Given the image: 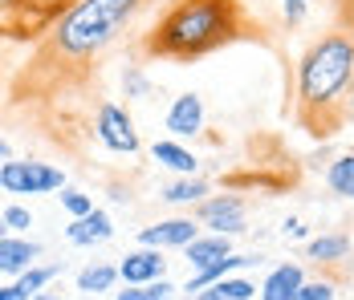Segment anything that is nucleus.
I'll use <instances>...</instances> for the list:
<instances>
[{
    "instance_id": "nucleus-13",
    "label": "nucleus",
    "mask_w": 354,
    "mask_h": 300,
    "mask_svg": "<svg viewBox=\"0 0 354 300\" xmlns=\"http://www.w3.org/2000/svg\"><path fill=\"white\" fill-rule=\"evenodd\" d=\"M306 280V268L297 260H281L265 272V280L257 284V300H297V288Z\"/></svg>"
},
{
    "instance_id": "nucleus-36",
    "label": "nucleus",
    "mask_w": 354,
    "mask_h": 300,
    "mask_svg": "<svg viewBox=\"0 0 354 300\" xmlns=\"http://www.w3.org/2000/svg\"><path fill=\"white\" fill-rule=\"evenodd\" d=\"M41 4H53V0H41Z\"/></svg>"
},
{
    "instance_id": "nucleus-8",
    "label": "nucleus",
    "mask_w": 354,
    "mask_h": 300,
    "mask_svg": "<svg viewBox=\"0 0 354 300\" xmlns=\"http://www.w3.org/2000/svg\"><path fill=\"white\" fill-rule=\"evenodd\" d=\"M204 232L196 215H167V219H155L139 228V243L142 248H159V252H183L196 235Z\"/></svg>"
},
{
    "instance_id": "nucleus-2",
    "label": "nucleus",
    "mask_w": 354,
    "mask_h": 300,
    "mask_svg": "<svg viewBox=\"0 0 354 300\" xmlns=\"http://www.w3.org/2000/svg\"><path fill=\"white\" fill-rule=\"evenodd\" d=\"M241 29H245L241 0H176L151 29L147 53L167 61H196L236 41Z\"/></svg>"
},
{
    "instance_id": "nucleus-18",
    "label": "nucleus",
    "mask_w": 354,
    "mask_h": 300,
    "mask_svg": "<svg viewBox=\"0 0 354 300\" xmlns=\"http://www.w3.org/2000/svg\"><path fill=\"white\" fill-rule=\"evenodd\" d=\"M114 284H118V264H110V260H90L86 268H77V276H73V288L82 297L114 292Z\"/></svg>"
},
{
    "instance_id": "nucleus-23",
    "label": "nucleus",
    "mask_w": 354,
    "mask_h": 300,
    "mask_svg": "<svg viewBox=\"0 0 354 300\" xmlns=\"http://www.w3.org/2000/svg\"><path fill=\"white\" fill-rule=\"evenodd\" d=\"M176 284L167 276L151 280V284H122V292H114V300H171Z\"/></svg>"
},
{
    "instance_id": "nucleus-14",
    "label": "nucleus",
    "mask_w": 354,
    "mask_h": 300,
    "mask_svg": "<svg viewBox=\"0 0 354 300\" xmlns=\"http://www.w3.org/2000/svg\"><path fill=\"white\" fill-rule=\"evenodd\" d=\"M261 260H265V256H257V252H228V256H220L216 264L192 272V276H187V284H183V292H187V297H192V292H204L208 284L224 280V276H232V272H245V268L261 264Z\"/></svg>"
},
{
    "instance_id": "nucleus-21",
    "label": "nucleus",
    "mask_w": 354,
    "mask_h": 300,
    "mask_svg": "<svg viewBox=\"0 0 354 300\" xmlns=\"http://www.w3.org/2000/svg\"><path fill=\"white\" fill-rule=\"evenodd\" d=\"M62 268H66V264H41V260H37V264L29 268V272H21V276H17V288H21V297L33 300L37 292L53 288V280L62 276Z\"/></svg>"
},
{
    "instance_id": "nucleus-34",
    "label": "nucleus",
    "mask_w": 354,
    "mask_h": 300,
    "mask_svg": "<svg viewBox=\"0 0 354 300\" xmlns=\"http://www.w3.org/2000/svg\"><path fill=\"white\" fill-rule=\"evenodd\" d=\"M183 300H204V297H200V292H192V297H183Z\"/></svg>"
},
{
    "instance_id": "nucleus-26",
    "label": "nucleus",
    "mask_w": 354,
    "mask_h": 300,
    "mask_svg": "<svg viewBox=\"0 0 354 300\" xmlns=\"http://www.w3.org/2000/svg\"><path fill=\"white\" fill-rule=\"evenodd\" d=\"M57 199H62V211H66L70 219H77V215H90V211L98 207L90 191H82V187H70V183H66V187L57 191Z\"/></svg>"
},
{
    "instance_id": "nucleus-30",
    "label": "nucleus",
    "mask_w": 354,
    "mask_h": 300,
    "mask_svg": "<svg viewBox=\"0 0 354 300\" xmlns=\"http://www.w3.org/2000/svg\"><path fill=\"white\" fill-rule=\"evenodd\" d=\"M0 300H25L21 288H17V280H0Z\"/></svg>"
},
{
    "instance_id": "nucleus-19",
    "label": "nucleus",
    "mask_w": 354,
    "mask_h": 300,
    "mask_svg": "<svg viewBox=\"0 0 354 300\" xmlns=\"http://www.w3.org/2000/svg\"><path fill=\"white\" fill-rule=\"evenodd\" d=\"M322 179H326V191H330L334 199H351L354 203V150L330 159Z\"/></svg>"
},
{
    "instance_id": "nucleus-33",
    "label": "nucleus",
    "mask_w": 354,
    "mask_h": 300,
    "mask_svg": "<svg viewBox=\"0 0 354 300\" xmlns=\"http://www.w3.org/2000/svg\"><path fill=\"white\" fill-rule=\"evenodd\" d=\"M4 235H8V223H4V215H0V239H4Z\"/></svg>"
},
{
    "instance_id": "nucleus-6",
    "label": "nucleus",
    "mask_w": 354,
    "mask_h": 300,
    "mask_svg": "<svg viewBox=\"0 0 354 300\" xmlns=\"http://www.w3.org/2000/svg\"><path fill=\"white\" fill-rule=\"evenodd\" d=\"M192 215L200 219L204 232H220V235H232V239L248 232V203L236 191H220V195L212 191L208 199H200L192 207Z\"/></svg>"
},
{
    "instance_id": "nucleus-22",
    "label": "nucleus",
    "mask_w": 354,
    "mask_h": 300,
    "mask_svg": "<svg viewBox=\"0 0 354 300\" xmlns=\"http://www.w3.org/2000/svg\"><path fill=\"white\" fill-rule=\"evenodd\" d=\"M122 98L127 101H147L151 94H155V81H151V73L142 66H122Z\"/></svg>"
},
{
    "instance_id": "nucleus-10",
    "label": "nucleus",
    "mask_w": 354,
    "mask_h": 300,
    "mask_svg": "<svg viewBox=\"0 0 354 300\" xmlns=\"http://www.w3.org/2000/svg\"><path fill=\"white\" fill-rule=\"evenodd\" d=\"M159 276H167V252H159V248H142L139 243L118 260V280L122 284H151Z\"/></svg>"
},
{
    "instance_id": "nucleus-1",
    "label": "nucleus",
    "mask_w": 354,
    "mask_h": 300,
    "mask_svg": "<svg viewBox=\"0 0 354 300\" xmlns=\"http://www.w3.org/2000/svg\"><path fill=\"white\" fill-rule=\"evenodd\" d=\"M293 98L297 118L314 134H334L354 98V33L334 29L306 45L293 69Z\"/></svg>"
},
{
    "instance_id": "nucleus-32",
    "label": "nucleus",
    "mask_w": 354,
    "mask_h": 300,
    "mask_svg": "<svg viewBox=\"0 0 354 300\" xmlns=\"http://www.w3.org/2000/svg\"><path fill=\"white\" fill-rule=\"evenodd\" d=\"M33 300H70V297H62V292H53V288H45V292H37Z\"/></svg>"
},
{
    "instance_id": "nucleus-28",
    "label": "nucleus",
    "mask_w": 354,
    "mask_h": 300,
    "mask_svg": "<svg viewBox=\"0 0 354 300\" xmlns=\"http://www.w3.org/2000/svg\"><path fill=\"white\" fill-rule=\"evenodd\" d=\"M0 215H4V223H8V232H17V235H29V228H33V211H29L25 203H8Z\"/></svg>"
},
{
    "instance_id": "nucleus-17",
    "label": "nucleus",
    "mask_w": 354,
    "mask_h": 300,
    "mask_svg": "<svg viewBox=\"0 0 354 300\" xmlns=\"http://www.w3.org/2000/svg\"><path fill=\"white\" fill-rule=\"evenodd\" d=\"M228 252H236L232 248V235H220V232H200L187 248H183V260H187V268L192 272H200V268L216 264L220 256H228Z\"/></svg>"
},
{
    "instance_id": "nucleus-4",
    "label": "nucleus",
    "mask_w": 354,
    "mask_h": 300,
    "mask_svg": "<svg viewBox=\"0 0 354 300\" xmlns=\"http://www.w3.org/2000/svg\"><path fill=\"white\" fill-rule=\"evenodd\" d=\"M66 170L57 163H45V159H8L0 163V191L4 195H17V199H33V195H57L66 187Z\"/></svg>"
},
{
    "instance_id": "nucleus-15",
    "label": "nucleus",
    "mask_w": 354,
    "mask_h": 300,
    "mask_svg": "<svg viewBox=\"0 0 354 300\" xmlns=\"http://www.w3.org/2000/svg\"><path fill=\"white\" fill-rule=\"evenodd\" d=\"M151 159H155L163 170H171V174H200V159H196V150H192L187 142L171 138V134L151 142Z\"/></svg>"
},
{
    "instance_id": "nucleus-31",
    "label": "nucleus",
    "mask_w": 354,
    "mask_h": 300,
    "mask_svg": "<svg viewBox=\"0 0 354 300\" xmlns=\"http://www.w3.org/2000/svg\"><path fill=\"white\" fill-rule=\"evenodd\" d=\"M8 159H12V142L0 134V163H8Z\"/></svg>"
},
{
    "instance_id": "nucleus-29",
    "label": "nucleus",
    "mask_w": 354,
    "mask_h": 300,
    "mask_svg": "<svg viewBox=\"0 0 354 300\" xmlns=\"http://www.w3.org/2000/svg\"><path fill=\"white\" fill-rule=\"evenodd\" d=\"M281 235H285V239H310V228H306L297 215H289V219L281 223Z\"/></svg>"
},
{
    "instance_id": "nucleus-25",
    "label": "nucleus",
    "mask_w": 354,
    "mask_h": 300,
    "mask_svg": "<svg viewBox=\"0 0 354 300\" xmlns=\"http://www.w3.org/2000/svg\"><path fill=\"white\" fill-rule=\"evenodd\" d=\"M273 4H277V17H281L285 33L301 29V25L310 21V12H314V0H273Z\"/></svg>"
},
{
    "instance_id": "nucleus-7",
    "label": "nucleus",
    "mask_w": 354,
    "mask_h": 300,
    "mask_svg": "<svg viewBox=\"0 0 354 300\" xmlns=\"http://www.w3.org/2000/svg\"><path fill=\"white\" fill-rule=\"evenodd\" d=\"M208 126V106H204V94H196V90H183L171 98L167 106V114H163V130L179 138V142H192V138H200Z\"/></svg>"
},
{
    "instance_id": "nucleus-27",
    "label": "nucleus",
    "mask_w": 354,
    "mask_h": 300,
    "mask_svg": "<svg viewBox=\"0 0 354 300\" xmlns=\"http://www.w3.org/2000/svg\"><path fill=\"white\" fill-rule=\"evenodd\" d=\"M297 300H338V280H330V276H318V280H301V288H297Z\"/></svg>"
},
{
    "instance_id": "nucleus-5",
    "label": "nucleus",
    "mask_w": 354,
    "mask_h": 300,
    "mask_svg": "<svg viewBox=\"0 0 354 300\" xmlns=\"http://www.w3.org/2000/svg\"><path fill=\"white\" fill-rule=\"evenodd\" d=\"M90 134H94V142H98L106 154H127V159H135V154L142 150V134H139L135 114L114 98L98 101L94 122H90Z\"/></svg>"
},
{
    "instance_id": "nucleus-3",
    "label": "nucleus",
    "mask_w": 354,
    "mask_h": 300,
    "mask_svg": "<svg viewBox=\"0 0 354 300\" xmlns=\"http://www.w3.org/2000/svg\"><path fill=\"white\" fill-rule=\"evenodd\" d=\"M147 0H70L57 8L45 25L49 53L66 66H86L102 57L110 45H118L135 25Z\"/></svg>"
},
{
    "instance_id": "nucleus-16",
    "label": "nucleus",
    "mask_w": 354,
    "mask_h": 300,
    "mask_svg": "<svg viewBox=\"0 0 354 300\" xmlns=\"http://www.w3.org/2000/svg\"><path fill=\"white\" fill-rule=\"evenodd\" d=\"M208 195H212V183L204 174H171V183L159 187V199L167 203V207H196Z\"/></svg>"
},
{
    "instance_id": "nucleus-20",
    "label": "nucleus",
    "mask_w": 354,
    "mask_h": 300,
    "mask_svg": "<svg viewBox=\"0 0 354 300\" xmlns=\"http://www.w3.org/2000/svg\"><path fill=\"white\" fill-rule=\"evenodd\" d=\"M200 297L204 300H257V280H248V276H241V272H232V276H224V280L208 284Z\"/></svg>"
},
{
    "instance_id": "nucleus-9",
    "label": "nucleus",
    "mask_w": 354,
    "mask_h": 300,
    "mask_svg": "<svg viewBox=\"0 0 354 300\" xmlns=\"http://www.w3.org/2000/svg\"><path fill=\"white\" fill-rule=\"evenodd\" d=\"M41 256H45V243H41V239L8 232L0 239V280H17V276L29 272Z\"/></svg>"
},
{
    "instance_id": "nucleus-24",
    "label": "nucleus",
    "mask_w": 354,
    "mask_h": 300,
    "mask_svg": "<svg viewBox=\"0 0 354 300\" xmlns=\"http://www.w3.org/2000/svg\"><path fill=\"white\" fill-rule=\"evenodd\" d=\"M33 8H49L41 0H0V29H21L25 21L33 25Z\"/></svg>"
},
{
    "instance_id": "nucleus-11",
    "label": "nucleus",
    "mask_w": 354,
    "mask_h": 300,
    "mask_svg": "<svg viewBox=\"0 0 354 300\" xmlns=\"http://www.w3.org/2000/svg\"><path fill=\"white\" fill-rule=\"evenodd\" d=\"M106 239H114V219H110L106 207H94L90 215H77V219L66 223V243L70 248H98Z\"/></svg>"
},
{
    "instance_id": "nucleus-12",
    "label": "nucleus",
    "mask_w": 354,
    "mask_h": 300,
    "mask_svg": "<svg viewBox=\"0 0 354 300\" xmlns=\"http://www.w3.org/2000/svg\"><path fill=\"white\" fill-rule=\"evenodd\" d=\"M354 256V235L351 232H318L306 239V260L318 268H334L346 264Z\"/></svg>"
},
{
    "instance_id": "nucleus-35",
    "label": "nucleus",
    "mask_w": 354,
    "mask_h": 300,
    "mask_svg": "<svg viewBox=\"0 0 354 300\" xmlns=\"http://www.w3.org/2000/svg\"><path fill=\"white\" fill-rule=\"evenodd\" d=\"M77 300H102V297H77Z\"/></svg>"
}]
</instances>
